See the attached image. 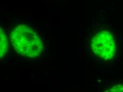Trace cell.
Listing matches in <instances>:
<instances>
[{
	"label": "cell",
	"instance_id": "obj_1",
	"mask_svg": "<svg viewBox=\"0 0 123 92\" xmlns=\"http://www.w3.org/2000/svg\"><path fill=\"white\" fill-rule=\"evenodd\" d=\"M10 40L16 52L26 57L36 58L42 54L43 49L39 35L26 25L15 27L10 34Z\"/></svg>",
	"mask_w": 123,
	"mask_h": 92
},
{
	"label": "cell",
	"instance_id": "obj_2",
	"mask_svg": "<svg viewBox=\"0 0 123 92\" xmlns=\"http://www.w3.org/2000/svg\"><path fill=\"white\" fill-rule=\"evenodd\" d=\"M93 53L105 60H111L116 52L114 37L108 31H101L94 35L91 41Z\"/></svg>",
	"mask_w": 123,
	"mask_h": 92
},
{
	"label": "cell",
	"instance_id": "obj_3",
	"mask_svg": "<svg viewBox=\"0 0 123 92\" xmlns=\"http://www.w3.org/2000/svg\"><path fill=\"white\" fill-rule=\"evenodd\" d=\"M1 34H0V40H1V47H0V50H1V55L0 57L2 59L6 55V53L7 52V48H8V43H7V40L6 33L4 32L3 30L2 29L1 27Z\"/></svg>",
	"mask_w": 123,
	"mask_h": 92
},
{
	"label": "cell",
	"instance_id": "obj_4",
	"mask_svg": "<svg viewBox=\"0 0 123 92\" xmlns=\"http://www.w3.org/2000/svg\"><path fill=\"white\" fill-rule=\"evenodd\" d=\"M105 92H123V84H119L112 86Z\"/></svg>",
	"mask_w": 123,
	"mask_h": 92
}]
</instances>
